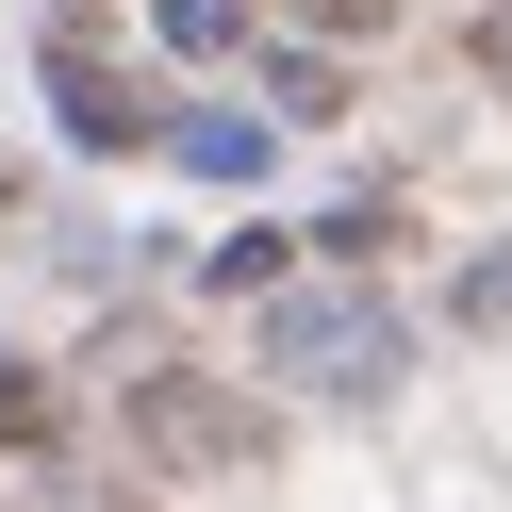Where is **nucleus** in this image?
Returning <instances> with one entry per match:
<instances>
[{
  "instance_id": "obj_1",
  "label": "nucleus",
  "mask_w": 512,
  "mask_h": 512,
  "mask_svg": "<svg viewBox=\"0 0 512 512\" xmlns=\"http://www.w3.org/2000/svg\"><path fill=\"white\" fill-rule=\"evenodd\" d=\"M133 430H149V463H232V446H248V413H232V397H182V380H149V397H133Z\"/></svg>"
},
{
  "instance_id": "obj_2",
  "label": "nucleus",
  "mask_w": 512,
  "mask_h": 512,
  "mask_svg": "<svg viewBox=\"0 0 512 512\" xmlns=\"http://www.w3.org/2000/svg\"><path fill=\"white\" fill-rule=\"evenodd\" d=\"M50 100H67V133H83V149H133V133H149V100L100 67V50H50Z\"/></svg>"
},
{
  "instance_id": "obj_3",
  "label": "nucleus",
  "mask_w": 512,
  "mask_h": 512,
  "mask_svg": "<svg viewBox=\"0 0 512 512\" xmlns=\"http://www.w3.org/2000/svg\"><path fill=\"white\" fill-rule=\"evenodd\" d=\"M463 331H512V248H496V265H463Z\"/></svg>"
},
{
  "instance_id": "obj_4",
  "label": "nucleus",
  "mask_w": 512,
  "mask_h": 512,
  "mask_svg": "<svg viewBox=\"0 0 512 512\" xmlns=\"http://www.w3.org/2000/svg\"><path fill=\"white\" fill-rule=\"evenodd\" d=\"M50 430V380H17V364H0V446H34Z\"/></svg>"
},
{
  "instance_id": "obj_5",
  "label": "nucleus",
  "mask_w": 512,
  "mask_h": 512,
  "mask_svg": "<svg viewBox=\"0 0 512 512\" xmlns=\"http://www.w3.org/2000/svg\"><path fill=\"white\" fill-rule=\"evenodd\" d=\"M479 83L512 100V0H479Z\"/></svg>"
},
{
  "instance_id": "obj_6",
  "label": "nucleus",
  "mask_w": 512,
  "mask_h": 512,
  "mask_svg": "<svg viewBox=\"0 0 512 512\" xmlns=\"http://www.w3.org/2000/svg\"><path fill=\"white\" fill-rule=\"evenodd\" d=\"M314 34H380V17H397V0H298Z\"/></svg>"
}]
</instances>
